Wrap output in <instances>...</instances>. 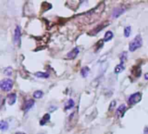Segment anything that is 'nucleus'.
I'll return each mask as SVG.
<instances>
[{
    "instance_id": "1",
    "label": "nucleus",
    "mask_w": 148,
    "mask_h": 134,
    "mask_svg": "<svg viewBox=\"0 0 148 134\" xmlns=\"http://www.w3.org/2000/svg\"><path fill=\"white\" fill-rule=\"evenodd\" d=\"M143 44V39L141 35H137L129 44V51L130 52H135L138 49H139Z\"/></svg>"
},
{
    "instance_id": "2",
    "label": "nucleus",
    "mask_w": 148,
    "mask_h": 134,
    "mask_svg": "<svg viewBox=\"0 0 148 134\" xmlns=\"http://www.w3.org/2000/svg\"><path fill=\"white\" fill-rule=\"evenodd\" d=\"M12 86H13V81L10 78H5L1 81V83H0V88L5 92L11 91Z\"/></svg>"
},
{
    "instance_id": "3",
    "label": "nucleus",
    "mask_w": 148,
    "mask_h": 134,
    "mask_svg": "<svg viewBox=\"0 0 148 134\" xmlns=\"http://www.w3.org/2000/svg\"><path fill=\"white\" fill-rule=\"evenodd\" d=\"M141 97H142V95L140 93H135L132 94L128 99V104L130 105H136L137 103H138L141 100Z\"/></svg>"
},
{
    "instance_id": "4",
    "label": "nucleus",
    "mask_w": 148,
    "mask_h": 134,
    "mask_svg": "<svg viewBox=\"0 0 148 134\" xmlns=\"http://www.w3.org/2000/svg\"><path fill=\"white\" fill-rule=\"evenodd\" d=\"M79 53V48L78 47H75L73 48L71 52H69L66 55V58L67 59H74Z\"/></svg>"
},
{
    "instance_id": "5",
    "label": "nucleus",
    "mask_w": 148,
    "mask_h": 134,
    "mask_svg": "<svg viewBox=\"0 0 148 134\" xmlns=\"http://www.w3.org/2000/svg\"><path fill=\"white\" fill-rule=\"evenodd\" d=\"M20 39H21V30H20L19 26H17L16 30H15V35H14V42H15V44H19Z\"/></svg>"
},
{
    "instance_id": "6",
    "label": "nucleus",
    "mask_w": 148,
    "mask_h": 134,
    "mask_svg": "<svg viewBox=\"0 0 148 134\" xmlns=\"http://www.w3.org/2000/svg\"><path fill=\"white\" fill-rule=\"evenodd\" d=\"M125 112H126V106L125 105H121L116 111V116L118 118H122Z\"/></svg>"
},
{
    "instance_id": "7",
    "label": "nucleus",
    "mask_w": 148,
    "mask_h": 134,
    "mask_svg": "<svg viewBox=\"0 0 148 134\" xmlns=\"http://www.w3.org/2000/svg\"><path fill=\"white\" fill-rule=\"evenodd\" d=\"M125 11V8H124V7H117L114 9V11L113 12V17L114 18H116L119 17Z\"/></svg>"
},
{
    "instance_id": "8",
    "label": "nucleus",
    "mask_w": 148,
    "mask_h": 134,
    "mask_svg": "<svg viewBox=\"0 0 148 134\" xmlns=\"http://www.w3.org/2000/svg\"><path fill=\"white\" fill-rule=\"evenodd\" d=\"M16 100H17V95L15 93H11L7 96V101H8V104L10 105H14Z\"/></svg>"
},
{
    "instance_id": "9",
    "label": "nucleus",
    "mask_w": 148,
    "mask_h": 134,
    "mask_svg": "<svg viewBox=\"0 0 148 134\" xmlns=\"http://www.w3.org/2000/svg\"><path fill=\"white\" fill-rule=\"evenodd\" d=\"M33 105H34V100H33V99H29V100L25 101V105H24V110H25V112L29 111Z\"/></svg>"
},
{
    "instance_id": "10",
    "label": "nucleus",
    "mask_w": 148,
    "mask_h": 134,
    "mask_svg": "<svg viewBox=\"0 0 148 134\" xmlns=\"http://www.w3.org/2000/svg\"><path fill=\"white\" fill-rule=\"evenodd\" d=\"M74 105H75V103H74L73 99H68V100H67V102H66V103H65V111H67V110H71L72 108H73V107H74Z\"/></svg>"
},
{
    "instance_id": "11",
    "label": "nucleus",
    "mask_w": 148,
    "mask_h": 134,
    "mask_svg": "<svg viewBox=\"0 0 148 134\" xmlns=\"http://www.w3.org/2000/svg\"><path fill=\"white\" fill-rule=\"evenodd\" d=\"M50 118H51L50 114H49V113L44 114V117L42 118V119L40 120V125H44V124H45L49 120H50Z\"/></svg>"
},
{
    "instance_id": "12",
    "label": "nucleus",
    "mask_w": 148,
    "mask_h": 134,
    "mask_svg": "<svg viewBox=\"0 0 148 134\" xmlns=\"http://www.w3.org/2000/svg\"><path fill=\"white\" fill-rule=\"evenodd\" d=\"M35 76L37 78H49V73L47 72H42V71H38V72H36L35 73Z\"/></svg>"
},
{
    "instance_id": "13",
    "label": "nucleus",
    "mask_w": 148,
    "mask_h": 134,
    "mask_svg": "<svg viewBox=\"0 0 148 134\" xmlns=\"http://www.w3.org/2000/svg\"><path fill=\"white\" fill-rule=\"evenodd\" d=\"M113 37V33L112 31H108L106 32V35H105V37H104V41H105V42H108V41H110Z\"/></svg>"
},
{
    "instance_id": "14",
    "label": "nucleus",
    "mask_w": 148,
    "mask_h": 134,
    "mask_svg": "<svg viewBox=\"0 0 148 134\" xmlns=\"http://www.w3.org/2000/svg\"><path fill=\"white\" fill-rule=\"evenodd\" d=\"M89 72H90V69H89V67H87V66L83 67L82 70H81V71H80L81 76H82L83 78H86V77L88 76Z\"/></svg>"
},
{
    "instance_id": "15",
    "label": "nucleus",
    "mask_w": 148,
    "mask_h": 134,
    "mask_svg": "<svg viewBox=\"0 0 148 134\" xmlns=\"http://www.w3.org/2000/svg\"><path fill=\"white\" fill-rule=\"evenodd\" d=\"M125 70V66H124V65L123 64H119V65H118L116 67H115V73H117V74H119V73H121L123 71Z\"/></svg>"
},
{
    "instance_id": "16",
    "label": "nucleus",
    "mask_w": 148,
    "mask_h": 134,
    "mask_svg": "<svg viewBox=\"0 0 148 134\" xmlns=\"http://www.w3.org/2000/svg\"><path fill=\"white\" fill-rule=\"evenodd\" d=\"M131 31H132L131 26H126V27H125V29H124V35H125V37H128L130 36V34H131Z\"/></svg>"
},
{
    "instance_id": "17",
    "label": "nucleus",
    "mask_w": 148,
    "mask_h": 134,
    "mask_svg": "<svg viewBox=\"0 0 148 134\" xmlns=\"http://www.w3.org/2000/svg\"><path fill=\"white\" fill-rule=\"evenodd\" d=\"M44 96V93L42 92V91H36L34 93H33V97L35 98V99H41L42 97Z\"/></svg>"
},
{
    "instance_id": "18",
    "label": "nucleus",
    "mask_w": 148,
    "mask_h": 134,
    "mask_svg": "<svg viewBox=\"0 0 148 134\" xmlns=\"http://www.w3.org/2000/svg\"><path fill=\"white\" fill-rule=\"evenodd\" d=\"M105 25H106V24H100V25H98V26H97L94 30H93V31H92V33L93 34H97L98 32H100L101 30H103V28L105 27Z\"/></svg>"
},
{
    "instance_id": "19",
    "label": "nucleus",
    "mask_w": 148,
    "mask_h": 134,
    "mask_svg": "<svg viewBox=\"0 0 148 134\" xmlns=\"http://www.w3.org/2000/svg\"><path fill=\"white\" fill-rule=\"evenodd\" d=\"M127 59V52H122L121 53V55H120V64H123L124 65V62Z\"/></svg>"
},
{
    "instance_id": "20",
    "label": "nucleus",
    "mask_w": 148,
    "mask_h": 134,
    "mask_svg": "<svg viewBox=\"0 0 148 134\" xmlns=\"http://www.w3.org/2000/svg\"><path fill=\"white\" fill-rule=\"evenodd\" d=\"M1 130L3 131H6L7 129H8V127H9V124H8V123L6 122V121H2L1 123Z\"/></svg>"
},
{
    "instance_id": "21",
    "label": "nucleus",
    "mask_w": 148,
    "mask_h": 134,
    "mask_svg": "<svg viewBox=\"0 0 148 134\" xmlns=\"http://www.w3.org/2000/svg\"><path fill=\"white\" fill-rule=\"evenodd\" d=\"M4 72H5L6 75L10 76V75H12V69L11 67H7V68L4 71Z\"/></svg>"
},
{
    "instance_id": "22",
    "label": "nucleus",
    "mask_w": 148,
    "mask_h": 134,
    "mask_svg": "<svg viewBox=\"0 0 148 134\" xmlns=\"http://www.w3.org/2000/svg\"><path fill=\"white\" fill-rule=\"evenodd\" d=\"M115 105H116V101L115 100L112 101L111 102V105H110V107H109V111H112V109L113 110V108L115 107Z\"/></svg>"
},
{
    "instance_id": "23",
    "label": "nucleus",
    "mask_w": 148,
    "mask_h": 134,
    "mask_svg": "<svg viewBox=\"0 0 148 134\" xmlns=\"http://www.w3.org/2000/svg\"><path fill=\"white\" fill-rule=\"evenodd\" d=\"M145 79H148V73H146V74L145 75Z\"/></svg>"
},
{
    "instance_id": "24",
    "label": "nucleus",
    "mask_w": 148,
    "mask_h": 134,
    "mask_svg": "<svg viewBox=\"0 0 148 134\" xmlns=\"http://www.w3.org/2000/svg\"><path fill=\"white\" fill-rule=\"evenodd\" d=\"M15 134H25V133H24V132H21V131H18V132H16Z\"/></svg>"
},
{
    "instance_id": "25",
    "label": "nucleus",
    "mask_w": 148,
    "mask_h": 134,
    "mask_svg": "<svg viewBox=\"0 0 148 134\" xmlns=\"http://www.w3.org/2000/svg\"><path fill=\"white\" fill-rule=\"evenodd\" d=\"M0 129H1V124H0Z\"/></svg>"
},
{
    "instance_id": "26",
    "label": "nucleus",
    "mask_w": 148,
    "mask_h": 134,
    "mask_svg": "<svg viewBox=\"0 0 148 134\" xmlns=\"http://www.w3.org/2000/svg\"><path fill=\"white\" fill-rule=\"evenodd\" d=\"M38 134H44V133H38Z\"/></svg>"
}]
</instances>
